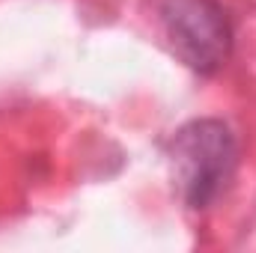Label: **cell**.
I'll return each mask as SVG.
<instances>
[{
    "label": "cell",
    "mask_w": 256,
    "mask_h": 253,
    "mask_svg": "<svg viewBox=\"0 0 256 253\" xmlns=\"http://www.w3.org/2000/svg\"><path fill=\"white\" fill-rule=\"evenodd\" d=\"M164 33L176 57L200 74H214L232 54V24L218 0H164Z\"/></svg>",
    "instance_id": "obj_2"
},
{
    "label": "cell",
    "mask_w": 256,
    "mask_h": 253,
    "mask_svg": "<svg viewBox=\"0 0 256 253\" xmlns=\"http://www.w3.org/2000/svg\"><path fill=\"white\" fill-rule=\"evenodd\" d=\"M238 158L232 131L220 120H196L173 140V170L191 208H206L226 185Z\"/></svg>",
    "instance_id": "obj_1"
}]
</instances>
